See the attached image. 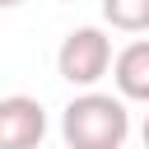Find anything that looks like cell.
Here are the masks:
<instances>
[{"mask_svg":"<svg viewBox=\"0 0 149 149\" xmlns=\"http://www.w3.org/2000/svg\"><path fill=\"white\" fill-rule=\"evenodd\" d=\"M61 135L70 149H121L130 135V112L112 93H79L61 112Z\"/></svg>","mask_w":149,"mask_h":149,"instance_id":"1","label":"cell"},{"mask_svg":"<svg viewBox=\"0 0 149 149\" xmlns=\"http://www.w3.org/2000/svg\"><path fill=\"white\" fill-rule=\"evenodd\" d=\"M112 79H116L121 98H130V102H149V37H140V42H130V47L116 51Z\"/></svg>","mask_w":149,"mask_h":149,"instance_id":"4","label":"cell"},{"mask_svg":"<svg viewBox=\"0 0 149 149\" xmlns=\"http://www.w3.org/2000/svg\"><path fill=\"white\" fill-rule=\"evenodd\" d=\"M102 19L121 33H149V0H102Z\"/></svg>","mask_w":149,"mask_h":149,"instance_id":"5","label":"cell"},{"mask_svg":"<svg viewBox=\"0 0 149 149\" xmlns=\"http://www.w3.org/2000/svg\"><path fill=\"white\" fill-rule=\"evenodd\" d=\"M144 149H149V116H144Z\"/></svg>","mask_w":149,"mask_h":149,"instance_id":"7","label":"cell"},{"mask_svg":"<svg viewBox=\"0 0 149 149\" xmlns=\"http://www.w3.org/2000/svg\"><path fill=\"white\" fill-rule=\"evenodd\" d=\"M0 5H5V9H14V5H23V0H0Z\"/></svg>","mask_w":149,"mask_h":149,"instance_id":"6","label":"cell"},{"mask_svg":"<svg viewBox=\"0 0 149 149\" xmlns=\"http://www.w3.org/2000/svg\"><path fill=\"white\" fill-rule=\"evenodd\" d=\"M112 65H116V61H112V37H107L102 28H70L65 42H61V51H56L61 79L74 84V88H88V93H93V84H98Z\"/></svg>","mask_w":149,"mask_h":149,"instance_id":"2","label":"cell"},{"mask_svg":"<svg viewBox=\"0 0 149 149\" xmlns=\"http://www.w3.org/2000/svg\"><path fill=\"white\" fill-rule=\"evenodd\" d=\"M47 135V112L37 98H0V149H37Z\"/></svg>","mask_w":149,"mask_h":149,"instance_id":"3","label":"cell"}]
</instances>
